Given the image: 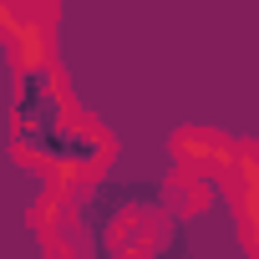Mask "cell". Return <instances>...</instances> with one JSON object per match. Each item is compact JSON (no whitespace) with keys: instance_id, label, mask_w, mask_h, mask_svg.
Here are the masks:
<instances>
[{"instance_id":"6da1fadb","label":"cell","mask_w":259,"mask_h":259,"mask_svg":"<svg viewBox=\"0 0 259 259\" xmlns=\"http://www.w3.org/2000/svg\"><path fill=\"white\" fill-rule=\"evenodd\" d=\"M66 117H71V102H66V87H61V76L51 71V61H46V66H31V71L21 76L16 122H21V127H56V122H66Z\"/></svg>"},{"instance_id":"3957f363","label":"cell","mask_w":259,"mask_h":259,"mask_svg":"<svg viewBox=\"0 0 259 259\" xmlns=\"http://www.w3.org/2000/svg\"><path fill=\"white\" fill-rule=\"evenodd\" d=\"M6 41H11V56H16V66H21V71H31V66H46V61H51V26H41V21L16 16V26L6 31Z\"/></svg>"},{"instance_id":"5b68a950","label":"cell","mask_w":259,"mask_h":259,"mask_svg":"<svg viewBox=\"0 0 259 259\" xmlns=\"http://www.w3.org/2000/svg\"><path fill=\"white\" fill-rule=\"evenodd\" d=\"M16 26V0H0V36Z\"/></svg>"},{"instance_id":"7a4b0ae2","label":"cell","mask_w":259,"mask_h":259,"mask_svg":"<svg viewBox=\"0 0 259 259\" xmlns=\"http://www.w3.org/2000/svg\"><path fill=\"white\" fill-rule=\"evenodd\" d=\"M173 158H178V168H183V173L203 178V173H213V168H224V163H229V148H224L213 133H183V138L173 143Z\"/></svg>"},{"instance_id":"277c9868","label":"cell","mask_w":259,"mask_h":259,"mask_svg":"<svg viewBox=\"0 0 259 259\" xmlns=\"http://www.w3.org/2000/svg\"><path fill=\"white\" fill-rule=\"evenodd\" d=\"M16 16H26V21H41V26H51V16H56V0H16Z\"/></svg>"}]
</instances>
